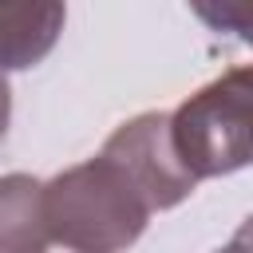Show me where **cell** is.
Listing matches in <instances>:
<instances>
[{"label":"cell","instance_id":"1","mask_svg":"<svg viewBox=\"0 0 253 253\" xmlns=\"http://www.w3.org/2000/svg\"><path fill=\"white\" fill-rule=\"evenodd\" d=\"M154 206L119 158H95L43 182V217L51 245L71 253H123L146 229Z\"/></svg>","mask_w":253,"mask_h":253},{"label":"cell","instance_id":"2","mask_svg":"<svg viewBox=\"0 0 253 253\" xmlns=\"http://www.w3.org/2000/svg\"><path fill=\"white\" fill-rule=\"evenodd\" d=\"M170 134L182 166L198 182L253 166V63L194 91L170 115Z\"/></svg>","mask_w":253,"mask_h":253},{"label":"cell","instance_id":"3","mask_svg":"<svg viewBox=\"0 0 253 253\" xmlns=\"http://www.w3.org/2000/svg\"><path fill=\"white\" fill-rule=\"evenodd\" d=\"M103 150L126 166V174L142 186V194H146V202L154 210L178 206L198 186V178L182 166V158L174 150V134H170V115L166 111L134 115L130 123H123L107 138Z\"/></svg>","mask_w":253,"mask_h":253},{"label":"cell","instance_id":"4","mask_svg":"<svg viewBox=\"0 0 253 253\" xmlns=\"http://www.w3.org/2000/svg\"><path fill=\"white\" fill-rule=\"evenodd\" d=\"M63 20V4H0V71L40 63L55 47Z\"/></svg>","mask_w":253,"mask_h":253},{"label":"cell","instance_id":"5","mask_svg":"<svg viewBox=\"0 0 253 253\" xmlns=\"http://www.w3.org/2000/svg\"><path fill=\"white\" fill-rule=\"evenodd\" d=\"M51 233L43 217V182L32 174L0 178V253H47Z\"/></svg>","mask_w":253,"mask_h":253},{"label":"cell","instance_id":"6","mask_svg":"<svg viewBox=\"0 0 253 253\" xmlns=\"http://www.w3.org/2000/svg\"><path fill=\"white\" fill-rule=\"evenodd\" d=\"M194 12L206 24H213L221 32H233L237 40L253 43V4H194Z\"/></svg>","mask_w":253,"mask_h":253},{"label":"cell","instance_id":"7","mask_svg":"<svg viewBox=\"0 0 253 253\" xmlns=\"http://www.w3.org/2000/svg\"><path fill=\"white\" fill-rule=\"evenodd\" d=\"M217 253H253V217L233 233V241L225 245V249H217Z\"/></svg>","mask_w":253,"mask_h":253},{"label":"cell","instance_id":"8","mask_svg":"<svg viewBox=\"0 0 253 253\" xmlns=\"http://www.w3.org/2000/svg\"><path fill=\"white\" fill-rule=\"evenodd\" d=\"M8 115H12V87H8V79H4V71H0V138H4V130H8Z\"/></svg>","mask_w":253,"mask_h":253},{"label":"cell","instance_id":"9","mask_svg":"<svg viewBox=\"0 0 253 253\" xmlns=\"http://www.w3.org/2000/svg\"><path fill=\"white\" fill-rule=\"evenodd\" d=\"M47 253H71V249H59V245H55V249H47Z\"/></svg>","mask_w":253,"mask_h":253}]
</instances>
